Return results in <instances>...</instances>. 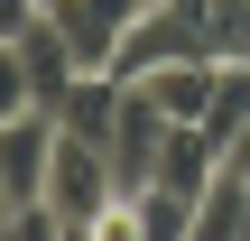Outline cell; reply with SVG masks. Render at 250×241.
<instances>
[{"label":"cell","mask_w":250,"mask_h":241,"mask_svg":"<svg viewBox=\"0 0 250 241\" xmlns=\"http://www.w3.org/2000/svg\"><path fill=\"white\" fill-rule=\"evenodd\" d=\"M148 93L167 102V121H204L213 93H223V56H167V65L148 74Z\"/></svg>","instance_id":"obj_3"},{"label":"cell","mask_w":250,"mask_h":241,"mask_svg":"<svg viewBox=\"0 0 250 241\" xmlns=\"http://www.w3.org/2000/svg\"><path fill=\"white\" fill-rule=\"evenodd\" d=\"M46 9L65 19L74 56H83V74H93V65H111V56H121V37L139 28V9H148V0H46Z\"/></svg>","instance_id":"obj_2"},{"label":"cell","mask_w":250,"mask_h":241,"mask_svg":"<svg viewBox=\"0 0 250 241\" xmlns=\"http://www.w3.org/2000/svg\"><path fill=\"white\" fill-rule=\"evenodd\" d=\"M74 74H83V56H74V37H65L56 9H28L19 28H0V102H9V111H19V102L65 111Z\"/></svg>","instance_id":"obj_1"},{"label":"cell","mask_w":250,"mask_h":241,"mask_svg":"<svg viewBox=\"0 0 250 241\" xmlns=\"http://www.w3.org/2000/svg\"><path fill=\"white\" fill-rule=\"evenodd\" d=\"M223 167H241V176H250V121L232 130V149H223Z\"/></svg>","instance_id":"obj_4"},{"label":"cell","mask_w":250,"mask_h":241,"mask_svg":"<svg viewBox=\"0 0 250 241\" xmlns=\"http://www.w3.org/2000/svg\"><path fill=\"white\" fill-rule=\"evenodd\" d=\"M241 241H250V186H241Z\"/></svg>","instance_id":"obj_5"}]
</instances>
